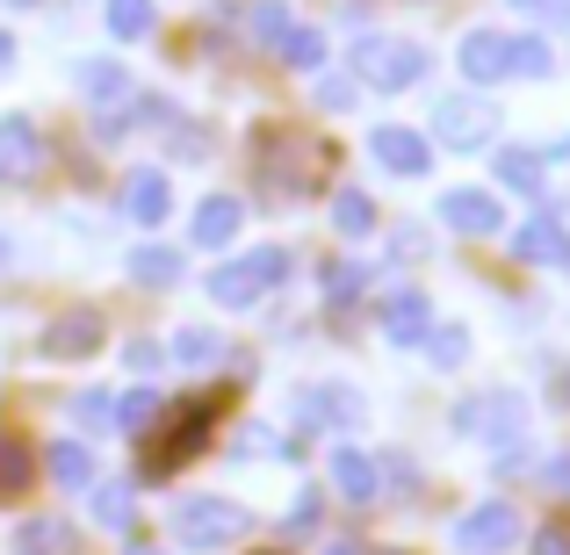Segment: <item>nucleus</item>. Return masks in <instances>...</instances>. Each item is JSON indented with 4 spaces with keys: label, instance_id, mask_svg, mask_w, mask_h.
<instances>
[{
    "label": "nucleus",
    "instance_id": "f257e3e1",
    "mask_svg": "<svg viewBox=\"0 0 570 555\" xmlns=\"http://www.w3.org/2000/svg\"><path fill=\"white\" fill-rule=\"evenodd\" d=\"M253 167H261V181L275 188V195H311L325 174H333V145L304 138V130H261Z\"/></svg>",
    "mask_w": 570,
    "mask_h": 555
},
{
    "label": "nucleus",
    "instance_id": "f03ea898",
    "mask_svg": "<svg viewBox=\"0 0 570 555\" xmlns=\"http://www.w3.org/2000/svg\"><path fill=\"white\" fill-rule=\"evenodd\" d=\"M209 426H217V397L174 404V412H167V433H159V440H145V462H138V469H145V476H174L188 455H203Z\"/></svg>",
    "mask_w": 570,
    "mask_h": 555
},
{
    "label": "nucleus",
    "instance_id": "7ed1b4c3",
    "mask_svg": "<svg viewBox=\"0 0 570 555\" xmlns=\"http://www.w3.org/2000/svg\"><path fill=\"white\" fill-rule=\"evenodd\" d=\"M282 275H289V252H282V246H261V252H246V260H224L217 275H209V304L246 310V304H261Z\"/></svg>",
    "mask_w": 570,
    "mask_h": 555
},
{
    "label": "nucleus",
    "instance_id": "20e7f679",
    "mask_svg": "<svg viewBox=\"0 0 570 555\" xmlns=\"http://www.w3.org/2000/svg\"><path fill=\"white\" fill-rule=\"evenodd\" d=\"M354 72H362L368 87H383V95H397V87L426 80V51L404 43V37H362L354 43Z\"/></svg>",
    "mask_w": 570,
    "mask_h": 555
},
{
    "label": "nucleus",
    "instance_id": "39448f33",
    "mask_svg": "<svg viewBox=\"0 0 570 555\" xmlns=\"http://www.w3.org/2000/svg\"><path fill=\"white\" fill-rule=\"evenodd\" d=\"M174 534H181L188 548H224V542H246L253 534V513L232 498H188L181 513H174Z\"/></svg>",
    "mask_w": 570,
    "mask_h": 555
},
{
    "label": "nucleus",
    "instance_id": "423d86ee",
    "mask_svg": "<svg viewBox=\"0 0 570 555\" xmlns=\"http://www.w3.org/2000/svg\"><path fill=\"white\" fill-rule=\"evenodd\" d=\"M433 130H441L455 152H476L484 138H499V109H491L484 95H448L441 109H433Z\"/></svg>",
    "mask_w": 570,
    "mask_h": 555
},
{
    "label": "nucleus",
    "instance_id": "0eeeda50",
    "mask_svg": "<svg viewBox=\"0 0 570 555\" xmlns=\"http://www.w3.org/2000/svg\"><path fill=\"white\" fill-rule=\"evenodd\" d=\"M520 542V513L513 505H476V513H462V527H455V548L462 555H499V548H513Z\"/></svg>",
    "mask_w": 570,
    "mask_h": 555
},
{
    "label": "nucleus",
    "instance_id": "6e6552de",
    "mask_svg": "<svg viewBox=\"0 0 570 555\" xmlns=\"http://www.w3.org/2000/svg\"><path fill=\"white\" fill-rule=\"evenodd\" d=\"M43 167V138L29 116H0V181H37Z\"/></svg>",
    "mask_w": 570,
    "mask_h": 555
},
{
    "label": "nucleus",
    "instance_id": "1a4fd4ad",
    "mask_svg": "<svg viewBox=\"0 0 570 555\" xmlns=\"http://www.w3.org/2000/svg\"><path fill=\"white\" fill-rule=\"evenodd\" d=\"M376 325H383L390 347H419V339L433 333V304H426L419 289H397V296H390V304L376 310Z\"/></svg>",
    "mask_w": 570,
    "mask_h": 555
},
{
    "label": "nucleus",
    "instance_id": "9d476101",
    "mask_svg": "<svg viewBox=\"0 0 570 555\" xmlns=\"http://www.w3.org/2000/svg\"><path fill=\"white\" fill-rule=\"evenodd\" d=\"M95 347H101V310H66V318L43 325V354L51 361H80Z\"/></svg>",
    "mask_w": 570,
    "mask_h": 555
},
{
    "label": "nucleus",
    "instance_id": "9b49d317",
    "mask_svg": "<svg viewBox=\"0 0 570 555\" xmlns=\"http://www.w3.org/2000/svg\"><path fill=\"white\" fill-rule=\"evenodd\" d=\"M368 152H376V167L404 174V181H412V174H426V167H433V145L419 138V130H404V123H383V130H376V145H368Z\"/></svg>",
    "mask_w": 570,
    "mask_h": 555
},
{
    "label": "nucleus",
    "instance_id": "f8f14e48",
    "mask_svg": "<svg viewBox=\"0 0 570 555\" xmlns=\"http://www.w3.org/2000/svg\"><path fill=\"white\" fill-rule=\"evenodd\" d=\"M441 217L455 224V231L484 238V231H499V224H505V209H499V195H484V188H448L441 195Z\"/></svg>",
    "mask_w": 570,
    "mask_h": 555
},
{
    "label": "nucleus",
    "instance_id": "ddd939ff",
    "mask_svg": "<svg viewBox=\"0 0 570 555\" xmlns=\"http://www.w3.org/2000/svg\"><path fill=\"white\" fill-rule=\"evenodd\" d=\"M455 426L462 433H513L520 426V397H505V389H491V397H462Z\"/></svg>",
    "mask_w": 570,
    "mask_h": 555
},
{
    "label": "nucleus",
    "instance_id": "4468645a",
    "mask_svg": "<svg viewBox=\"0 0 570 555\" xmlns=\"http://www.w3.org/2000/svg\"><path fill=\"white\" fill-rule=\"evenodd\" d=\"M124 209H130L138 224H167V209H174L167 174H159V167H138V174L124 181Z\"/></svg>",
    "mask_w": 570,
    "mask_h": 555
},
{
    "label": "nucleus",
    "instance_id": "2eb2a0df",
    "mask_svg": "<svg viewBox=\"0 0 570 555\" xmlns=\"http://www.w3.org/2000/svg\"><path fill=\"white\" fill-rule=\"evenodd\" d=\"M376 462H368V455H354V447H340V455H333V490H340V498H347V505H376Z\"/></svg>",
    "mask_w": 570,
    "mask_h": 555
},
{
    "label": "nucleus",
    "instance_id": "dca6fc26",
    "mask_svg": "<svg viewBox=\"0 0 570 555\" xmlns=\"http://www.w3.org/2000/svg\"><path fill=\"white\" fill-rule=\"evenodd\" d=\"M513 252H520L528 267H549V260H563V252H570V238H563L557 217H528V224L513 231Z\"/></svg>",
    "mask_w": 570,
    "mask_h": 555
},
{
    "label": "nucleus",
    "instance_id": "f3484780",
    "mask_svg": "<svg viewBox=\"0 0 570 555\" xmlns=\"http://www.w3.org/2000/svg\"><path fill=\"white\" fill-rule=\"evenodd\" d=\"M37 484V447L22 433H0V498H22Z\"/></svg>",
    "mask_w": 570,
    "mask_h": 555
},
{
    "label": "nucleus",
    "instance_id": "a211bd4d",
    "mask_svg": "<svg viewBox=\"0 0 570 555\" xmlns=\"http://www.w3.org/2000/svg\"><path fill=\"white\" fill-rule=\"evenodd\" d=\"M462 72H470L476 87L505 80V37H491V29H476V37H462Z\"/></svg>",
    "mask_w": 570,
    "mask_h": 555
},
{
    "label": "nucleus",
    "instance_id": "6ab92c4d",
    "mask_svg": "<svg viewBox=\"0 0 570 555\" xmlns=\"http://www.w3.org/2000/svg\"><path fill=\"white\" fill-rule=\"evenodd\" d=\"M43 469H51L66 490H87V484H95V455H87L80 440H58V447H43Z\"/></svg>",
    "mask_w": 570,
    "mask_h": 555
},
{
    "label": "nucleus",
    "instance_id": "aec40b11",
    "mask_svg": "<svg viewBox=\"0 0 570 555\" xmlns=\"http://www.w3.org/2000/svg\"><path fill=\"white\" fill-rule=\"evenodd\" d=\"M238 217H246V209H238L232 195H209V202L195 209V246H224V238L238 231Z\"/></svg>",
    "mask_w": 570,
    "mask_h": 555
},
{
    "label": "nucleus",
    "instance_id": "412c9836",
    "mask_svg": "<svg viewBox=\"0 0 570 555\" xmlns=\"http://www.w3.org/2000/svg\"><path fill=\"white\" fill-rule=\"evenodd\" d=\"M549 66H557V51H549L542 37H505V72H520V80H549Z\"/></svg>",
    "mask_w": 570,
    "mask_h": 555
},
{
    "label": "nucleus",
    "instance_id": "4be33fe9",
    "mask_svg": "<svg viewBox=\"0 0 570 555\" xmlns=\"http://www.w3.org/2000/svg\"><path fill=\"white\" fill-rule=\"evenodd\" d=\"M333 224H340V238H368L376 231V202H368L362 188H340L333 195Z\"/></svg>",
    "mask_w": 570,
    "mask_h": 555
},
{
    "label": "nucleus",
    "instance_id": "5701e85b",
    "mask_svg": "<svg viewBox=\"0 0 570 555\" xmlns=\"http://www.w3.org/2000/svg\"><path fill=\"white\" fill-rule=\"evenodd\" d=\"M499 181L513 195H542V152H499Z\"/></svg>",
    "mask_w": 570,
    "mask_h": 555
},
{
    "label": "nucleus",
    "instance_id": "b1692460",
    "mask_svg": "<svg viewBox=\"0 0 570 555\" xmlns=\"http://www.w3.org/2000/svg\"><path fill=\"white\" fill-rule=\"evenodd\" d=\"M116 418H124V433H153V418H167V397H159V389H130V397L116 404Z\"/></svg>",
    "mask_w": 570,
    "mask_h": 555
},
{
    "label": "nucleus",
    "instance_id": "393cba45",
    "mask_svg": "<svg viewBox=\"0 0 570 555\" xmlns=\"http://www.w3.org/2000/svg\"><path fill=\"white\" fill-rule=\"evenodd\" d=\"M304 418H362V397L354 389H304Z\"/></svg>",
    "mask_w": 570,
    "mask_h": 555
},
{
    "label": "nucleus",
    "instance_id": "a878e982",
    "mask_svg": "<svg viewBox=\"0 0 570 555\" xmlns=\"http://www.w3.org/2000/svg\"><path fill=\"white\" fill-rule=\"evenodd\" d=\"M130 275H138V281H159V289H167V281H181V252L145 246V252H130Z\"/></svg>",
    "mask_w": 570,
    "mask_h": 555
},
{
    "label": "nucleus",
    "instance_id": "bb28decb",
    "mask_svg": "<svg viewBox=\"0 0 570 555\" xmlns=\"http://www.w3.org/2000/svg\"><path fill=\"white\" fill-rule=\"evenodd\" d=\"M22 555H72L66 519H29V527H22Z\"/></svg>",
    "mask_w": 570,
    "mask_h": 555
},
{
    "label": "nucleus",
    "instance_id": "cd10ccee",
    "mask_svg": "<svg viewBox=\"0 0 570 555\" xmlns=\"http://www.w3.org/2000/svg\"><path fill=\"white\" fill-rule=\"evenodd\" d=\"M124 87H130L124 66H80V95L87 101H124Z\"/></svg>",
    "mask_w": 570,
    "mask_h": 555
},
{
    "label": "nucleus",
    "instance_id": "c85d7f7f",
    "mask_svg": "<svg viewBox=\"0 0 570 555\" xmlns=\"http://www.w3.org/2000/svg\"><path fill=\"white\" fill-rule=\"evenodd\" d=\"M426 354H433L441 368L470 361V333H462V325H433V333H426Z\"/></svg>",
    "mask_w": 570,
    "mask_h": 555
},
{
    "label": "nucleus",
    "instance_id": "c756f323",
    "mask_svg": "<svg viewBox=\"0 0 570 555\" xmlns=\"http://www.w3.org/2000/svg\"><path fill=\"white\" fill-rule=\"evenodd\" d=\"M109 29L116 37H145L153 29V0H109Z\"/></svg>",
    "mask_w": 570,
    "mask_h": 555
},
{
    "label": "nucleus",
    "instance_id": "7c9ffc66",
    "mask_svg": "<svg viewBox=\"0 0 570 555\" xmlns=\"http://www.w3.org/2000/svg\"><path fill=\"white\" fill-rule=\"evenodd\" d=\"M275 51L289 58V66H318V58H325V37H318V29H289Z\"/></svg>",
    "mask_w": 570,
    "mask_h": 555
},
{
    "label": "nucleus",
    "instance_id": "2f4dec72",
    "mask_svg": "<svg viewBox=\"0 0 570 555\" xmlns=\"http://www.w3.org/2000/svg\"><path fill=\"white\" fill-rule=\"evenodd\" d=\"M95 513H101V527L124 534V527H130V490H124V484H101V490H95Z\"/></svg>",
    "mask_w": 570,
    "mask_h": 555
},
{
    "label": "nucleus",
    "instance_id": "473e14b6",
    "mask_svg": "<svg viewBox=\"0 0 570 555\" xmlns=\"http://www.w3.org/2000/svg\"><path fill=\"white\" fill-rule=\"evenodd\" d=\"M253 37L282 43V37H289V8H282V0H261V8H253Z\"/></svg>",
    "mask_w": 570,
    "mask_h": 555
},
{
    "label": "nucleus",
    "instance_id": "72a5a7b5",
    "mask_svg": "<svg viewBox=\"0 0 570 555\" xmlns=\"http://www.w3.org/2000/svg\"><path fill=\"white\" fill-rule=\"evenodd\" d=\"M362 281H368V275H362V260H340V267H325V296H333V304H347V296L362 289Z\"/></svg>",
    "mask_w": 570,
    "mask_h": 555
},
{
    "label": "nucleus",
    "instance_id": "f704fd0d",
    "mask_svg": "<svg viewBox=\"0 0 570 555\" xmlns=\"http://www.w3.org/2000/svg\"><path fill=\"white\" fill-rule=\"evenodd\" d=\"M174 354H181V361H217V333H203V325H195V333L174 339Z\"/></svg>",
    "mask_w": 570,
    "mask_h": 555
},
{
    "label": "nucleus",
    "instance_id": "c9c22d12",
    "mask_svg": "<svg viewBox=\"0 0 570 555\" xmlns=\"http://www.w3.org/2000/svg\"><path fill=\"white\" fill-rule=\"evenodd\" d=\"M542 490H557V498H570V447L542 462Z\"/></svg>",
    "mask_w": 570,
    "mask_h": 555
},
{
    "label": "nucleus",
    "instance_id": "e433bc0d",
    "mask_svg": "<svg viewBox=\"0 0 570 555\" xmlns=\"http://www.w3.org/2000/svg\"><path fill=\"white\" fill-rule=\"evenodd\" d=\"M318 101H325V109L340 116V109H347V101H354V87H347V80H318Z\"/></svg>",
    "mask_w": 570,
    "mask_h": 555
},
{
    "label": "nucleus",
    "instance_id": "4c0bfd02",
    "mask_svg": "<svg viewBox=\"0 0 570 555\" xmlns=\"http://www.w3.org/2000/svg\"><path fill=\"white\" fill-rule=\"evenodd\" d=\"M534 555H570V534L563 527H542V534H534Z\"/></svg>",
    "mask_w": 570,
    "mask_h": 555
},
{
    "label": "nucleus",
    "instance_id": "58836bf2",
    "mask_svg": "<svg viewBox=\"0 0 570 555\" xmlns=\"http://www.w3.org/2000/svg\"><path fill=\"white\" fill-rule=\"evenodd\" d=\"M311 519H318V490H304V498H296V519H289V527H296V534H304V527H311Z\"/></svg>",
    "mask_w": 570,
    "mask_h": 555
},
{
    "label": "nucleus",
    "instance_id": "ea45409f",
    "mask_svg": "<svg viewBox=\"0 0 570 555\" xmlns=\"http://www.w3.org/2000/svg\"><path fill=\"white\" fill-rule=\"evenodd\" d=\"M549 397H557V404H563V412H570V368L557 375V383H549Z\"/></svg>",
    "mask_w": 570,
    "mask_h": 555
},
{
    "label": "nucleus",
    "instance_id": "a19ab883",
    "mask_svg": "<svg viewBox=\"0 0 570 555\" xmlns=\"http://www.w3.org/2000/svg\"><path fill=\"white\" fill-rule=\"evenodd\" d=\"M325 555H362V548H354V542H325Z\"/></svg>",
    "mask_w": 570,
    "mask_h": 555
},
{
    "label": "nucleus",
    "instance_id": "79ce46f5",
    "mask_svg": "<svg viewBox=\"0 0 570 555\" xmlns=\"http://www.w3.org/2000/svg\"><path fill=\"white\" fill-rule=\"evenodd\" d=\"M549 159H570V138H557V145H549Z\"/></svg>",
    "mask_w": 570,
    "mask_h": 555
},
{
    "label": "nucleus",
    "instance_id": "37998d69",
    "mask_svg": "<svg viewBox=\"0 0 570 555\" xmlns=\"http://www.w3.org/2000/svg\"><path fill=\"white\" fill-rule=\"evenodd\" d=\"M8 51H14V43H8V37H0V66H8Z\"/></svg>",
    "mask_w": 570,
    "mask_h": 555
},
{
    "label": "nucleus",
    "instance_id": "c03bdc74",
    "mask_svg": "<svg viewBox=\"0 0 570 555\" xmlns=\"http://www.w3.org/2000/svg\"><path fill=\"white\" fill-rule=\"evenodd\" d=\"M0 267H8V238H0Z\"/></svg>",
    "mask_w": 570,
    "mask_h": 555
},
{
    "label": "nucleus",
    "instance_id": "a18cd8bd",
    "mask_svg": "<svg viewBox=\"0 0 570 555\" xmlns=\"http://www.w3.org/2000/svg\"><path fill=\"white\" fill-rule=\"evenodd\" d=\"M130 555H159V548H130Z\"/></svg>",
    "mask_w": 570,
    "mask_h": 555
},
{
    "label": "nucleus",
    "instance_id": "49530a36",
    "mask_svg": "<svg viewBox=\"0 0 570 555\" xmlns=\"http://www.w3.org/2000/svg\"><path fill=\"white\" fill-rule=\"evenodd\" d=\"M261 555H282V548H261Z\"/></svg>",
    "mask_w": 570,
    "mask_h": 555
},
{
    "label": "nucleus",
    "instance_id": "de8ad7c7",
    "mask_svg": "<svg viewBox=\"0 0 570 555\" xmlns=\"http://www.w3.org/2000/svg\"><path fill=\"white\" fill-rule=\"evenodd\" d=\"M14 8H29V0H14Z\"/></svg>",
    "mask_w": 570,
    "mask_h": 555
},
{
    "label": "nucleus",
    "instance_id": "09e8293b",
    "mask_svg": "<svg viewBox=\"0 0 570 555\" xmlns=\"http://www.w3.org/2000/svg\"><path fill=\"white\" fill-rule=\"evenodd\" d=\"M520 8H534V0H520Z\"/></svg>",
    "mask_w": 570,
    "mask_h": 555
},
{
    "label": "nucleus",
    "instance_id": "8fccbe9b",
    "mask_svg": "<svg viewBox=\"0 0 570 555\" xmlns=\"http://www.w3.org/2000/svg\"><path fill=\"white\" fill-rule=\"evenodd\" d=\"M563 260H570V252H563Z\"/></svg>",
    "mask_w": 570,
    "mask_h": 555
}]
</instances>
